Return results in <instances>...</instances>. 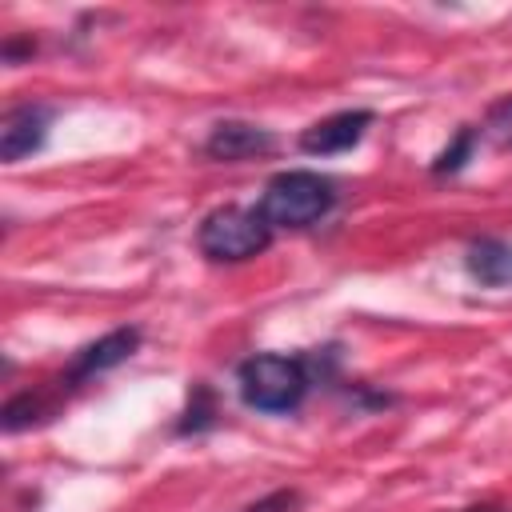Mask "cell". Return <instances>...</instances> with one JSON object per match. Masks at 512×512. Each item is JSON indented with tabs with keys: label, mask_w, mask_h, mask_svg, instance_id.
Returning a JSON list of instances; mask_svg holds the SVG:
<instances>
[{
	"label": "cell",
	"mask_w": 512,
	"mask_h": 512,
	"mask_svg": "<svg viewBox=\"0 0 512 512\" xmlns=\"http://www.w3.org/2000/svg\"><path fill=\"white\" fill-rule=\"evenodd\" d=\"M336 204V184L320 172L308 168H292V172H276L264 184V196L256 204V212L268 220V228H308L316 220H324Z\"/></svg>",
	"instance_id": "1"
},
{
	"label": "cell",
	"mask_w": 512,
	"mask_h": 512,
	"mask_svg": "<svg viewBox=\"0 0 512 512\" xmlns=\"http://www.w3.org/2000/svg\"><path fill=\"white\" fill-rule=\"evenodd\" d=\"M236 384H240V396H244L248 408H256V412H292V408H300V400L308 392V368L292 356L256 352V356L240 360Z\"/></svg>",
	"instance_id": "2"
},
{
	"label": "cell",
	"mask_w": 512,
	"mask_h": 512,
	"mask_svg": "<svg viewBox=\"0 0 512 512\" xmlns=\"http://www.w3.org/2000/svg\"><path fill=\"white\" fill-rule=\"evenodd\" d=\"M272 244V228L256 208L224 204L212 208L196 228V248L216 264H240L260 256Z\"/></svg>",
	"instance_id": "3"
},
{
	"label": "cell",
	"mask_w": 512,
	"mask_h": 512,
	"mask_svg": "<svg viewBox=\"0 0 512 512\" xmlns=\"http://www.w3.org/2000/svg\"><path fill=\"white\" fill-rule=\"evenodd\" d=\"M48 124H52V108H44V104L8 108L4 120H0V160L4 164H16V160L32 156L44 144Z\"/></svg>",
	"instance_id": "4"
},
{
	"label": "cell",
	"mask_w": 512,
	"mask_h": 512,
	"mask_svg": "<svg viewBox=\"0 0 512 512\" xmlns=\"http://www.w3.org/2000/svg\"><path fill=\"white\" fill-rule=\"evenodd\" d=\"M372 124V112L368 108H348V112H332L316 124H308L300 132V148L312 152V156H332V152H344L352 148Z\"/></svg>",
	"instance_id": "5"
},
{
	"label": "cell",
	"mask_w": 512,
	"mask_h": 512,
	"mask_svg": "<svg viewBox=\"0 0 512 512\" xmlns=\"http://www.w3.org/2000/svg\"><path fill=\"white\" fill-rule=\"evenodd\" d=\"M136 348H140V328H112L108 336L84 344V348L72 356V364H68V384L92 380V376H100V372L124 364Z\"/></svg>",
	"instance_id": "6"
},
{
	"label": "cell",
	"mask_w": 512,
	"mask_h": 512,
	"mask_svg": "<svg viewBox=\"0 0 512 512\" xmlns=\"http://www.w3.org/2000/svg\"><path fill=\"white\" fill-rule=\"evenodd\" d=\"M276 140L268 128L260 124H248V120H220L208 140H204V152L212 160H224V164H236V160H252V156H264L272 152Z\"/></svg>",
	"instance_id": "7"
},
{
	"label": "cell",
	"mask_w": 512,
	"mask_h": 512,
	"mask_svg": "<svg viewBox=\"0 0 512 512\" xmlns=\"http://www.w3.org/2000/svg\"><path fill=\"white\" fill-rule=\"evenodd\" d=\"M468 272L484 288H504L512 284V244L500 236H484L468 244Z\"/></svg>",
	"instance_id": "8"
},
{
	"label": "cell",
	"mask_w": 512,
	"mask_h": 512,
	"mask_svg": "<svg viewBox=\"0 0 512 512\" xmlns=\"http://www.w3.org/2000/svg\"><path fill=\"white\" fill-rule=\"evenodd\" d=\"M52 416V404L44 396H32V392H20L4 404V428L8 432H20V428H32L36 420H48Z\"/></svg>",
	"instance_id": "9"
},
{
	"label": "cell",
	"mask_w": 512,
	"mask_h": 512,
	"mask_svg": "<svg viewBox=\"0 0 512 512\" xmlns=\"http://www.w3.org/2000/svg\"><path fill=\"white\" fill-rule=\"evenodd\" d=\"M472 148H476V128H460V132H456V140L436 156L432 172H436V176H444V172H460V168L468 164Z\"/></svg>",
	"instance_id": "10"
},
{
	"label": "cell",
	"mask_w": 512,
	"mask_h": 512,
	"mask_svg": "<svg viewBox=\"0 0 512 512\" xmlns=\"http://www.w3.org/2000/svg\"><path fill=\"white\" fill-rule=\"evenodd\" d=\"M484 132H488V140H496L500 148H512V96H504V100H496V104L488 108Z\"/></svg>",
	"instance_id": "11"
},
{
	"label": "cell",
	"mask_w": 512,
	"mask_h": 512,
	"mask_svg": "<svg viewBox=\"0 0 512 512\" xmlns=\"http://www.w3.org/2000/svg\"><path fill=\"white\" fill-rule=\"evenodd\" d=\"M212 424V392L204 384L192 388V404H188V420L180 424V432H204Z\"/></svg>",
	"instance_id": "12"
},
{
	"label": "cell",
	"mask_w": 512,
	"mask_h": 512,
	"mask_svg": "<svg viewBox=\"0 0 512 512\" xmlns=\"http://www.w3.org/2000/svg\"><path fill=\"white\" fill-rule=\"evenodd\" d=\"M296 508H300V492L280 488V492H272V496H264V500H256V504H248L244 512H296Z\"/></svg>",
	"instance_id": "13"
},
{
	"label": "cell",
	"mask_w": 512,
	"mask_h": 512,
	"mask_svg": "<svg viewBox=\"0 0 512 512\" xmlns=\"http://www.w3.org/2000/svg\"><path fill=\"white\" fill-rule=\"evenodd\" d=\"M464 512H508L504 504H480V508H464Z\"/></svg>",
	"instance_id": "14"
}]
</instances>
